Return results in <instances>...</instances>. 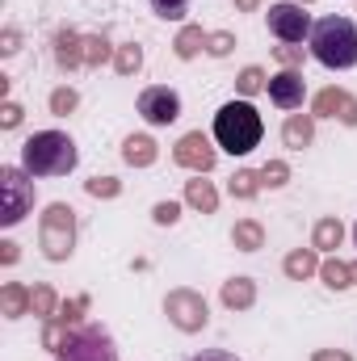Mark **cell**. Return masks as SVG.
Instances as JSON below:
<instances>
[{
    "mask_svg": "<svg viewBox=\"0 0 357 361\" xmlns=\"http://www.w3.org/2000/svg\"><path fill=\"white\" fill-rule=\"evenodd\" d=\"M80 152L63 130H38L21 143V169L30 177H68L76 169Z\"/></svg>",
    "mask_w": 357,
    "mask_h": 361,
    "instance_id": "1",
    "label": "cell"
},
{
    "mask_svg": "<svg viewBox=\"0 0 357 361\" xmlns=\"http://www.w3.org/2000/svg\"><path fill=\"white\" fill-rule=\"evenodd\" d=\"M261 135H265V122H261L257 105H248V101H227L214 114V143L231 156H248L253 147H261Z\"/></svg>",
    "mask_w": 357,
    "mask_h": 361,
    "instance_id": "2",
    "label": "cell"
},
{
    "mask_svg": "<svg viewBox=\"0 0 357 361\" xmlns=\"http://www.w3.org/2000/svg\"><path fill=\"white\" fill-rule=\"evenodd\" d=\"M311 55L332 72L357 68V25L349 17H320L311 25Z\"/></svg>",
    "mask_w": 357,
    "mask_h": 361,
    "instance_id": "3",
    "label": "cell"
},
{
    "mask_svg": "<svg viewBox=\"0 0 357 361\" xmlns=\"http://www.w3.org/2000/svg\"><path fill=\"white\" fill-rule=\"evenodd\" d=\"M38 248L55 265L76 252V210L68 202H51L47 214L38 219Z\"/></svg>",
    "mask_w": 357,
    "mask_h": 361,
    "instance_id": "4",
    "label": "cell"
},
{
    "mask_svg": "<svg viewBox=\"0 0 357 361\" xmlns=\"http://www.w3.org/2000/svg\"><path fill=\"white\" fill-rule=\"evenodd\" d=\"M55 361H118V349H114V336L101 324H85V328L68 332Z\"/></svg>",
    "mask_w": 357,
    "mask_h": 361,
    "instance_id": "5",
    "label": "cell"
},
{
    "mask_svg": "<svg viewBox=\"0 0 357 361\" xmlns=\"http://www.w3.org/2000/svg\"><path fill=\"white\" fill-rule=\"evenodd\" d=\"M25 177H30L25 169H0V197H4L0 223H4V227H17V223L30 214V206H34V185Z\"/></svg>",
    "mask_w": 357,
    "mask_h": 361,
    "instance_id": "6",
    "label": "cell"
},
{
    "mask_svg": "<svg viewBox=\"0 0 357 361\" xmlns=\"http://www.w3.org/2000/svg\"><path fill=\"white\" fill-rule=\"evenodd\" d=\"M164 315H169V324L181 328V332H202L206 319H210L206 298H202L198 290H173V294L164 298Z\"/></svg>",
    "mask_w": 357,
    "mask_h": 361,
    "instance_id": "7",
    "label": "cell"
},
{
    "mask_svg": "<svg viewBox=\"0 0 357 361\" xmlns=\"http://www.w3.org/2000/svg\"><path fill=\"white\" fill-rule=\"evenodd\" d=\"M269 34L282 38V42H303V38H311V17L294 0L269 4Z\"/></svg>",
    "mask_w": 357,
    "mask_h": 361,
    "instance_id": "8",
    "label": "cell"
},
{
    "mask_svg": "<svg viewBox=\"0 0 357 361\" xmlns=\"http://www.w3.org/2000/svg\"><path fill=\"white\" fill-rule=\"evenodd\" d=\"M139 114H143V122H152V126H169V122L181 118V97L169 89V85H152V89L139 92Z\"/></svg>",
    "mask_w": 357,
    "mask_h": 361,
    "instance_id": "9",
    "label": "cell"
},
{
    "mask_svg": "<svg viewBox=\"0 0 357 361\" xmlns=\"http://www.w3.org/2000/svg\"><path fill=\"white\" fill-rule=\"evenodd\" d=\"M173 160H177L181 169H189V173H210L214 169V147H210V139L202 135V130H189V135H181V143L173 147Z\"/></svg>",
    "mask_w": 357,
    "mask_h": 361,
    "instance_id": "10",
    "label": "cell"
},
{
    "mask_svg": "<svg viewBox=\"0 0 357 361\" xmlns=\"http://www.w3.org/2000/svg\"><path fill=\"white\" fill-rule=\"evenodd\" d=\"M311 114L315 118H341L345 126H357V97H349L345 89H324L315 92V101H311Z\"/></svg>",
    "mask_w": 357,
    "mask_h": 361,
    "instance_id": "11",
    "label": "cell"
},
{
    "mask_svg": "<svg viewBox=\"0 0 357 361\" xmlns=\"http://www.w3.org/2000/svg\"><path fill=\"white\" fill-rule=\"evenodd\" d=\"M303 97H307V80H303L294 68H286L282 76H273V80H269V101H273L277 109H298V105H303Z\"/></svg>",
    "mask_w": 357,
    "mask_h": 361,
    "instance_id": "12",
    "label": "cell"
},
{
    "mask_svg": "<svg viewBox=\"0 0 357 361\" xmlns=\"http://www.w3.org/2000/svg\"><path fill=\"white\" fill-rule=\"evenodd\" d=\"M55 63H59L63 72L85 68V38H80L76 30H59V34H55Z\"/></svg>",
    "mask_w": 357,
    "mask_h": 361,
    "instance_id": "13",
    "label": "cell"
},
{
    "mask_svg": "<svg viewBox=\"0 0 357 361\" xmlns=\"http://www.w3.org/2000/svg\"><path fill=\"white\" fill-rule=\"evenodd\" d=\"M311 139H315V114H290L282 126V143L303 152V147H311Z\"/></svg>",
    "mask_w": 357,
    "mask_h": 361,
    "instance_id": "14",
    "label": "cell"
},
{
    "mask_svg": "<svg viewBox=\"0 0 357 361\" xmlns=\"http://www.w3.org/2000/svg\"><path fill=\"white\" fill-rule=\"evenodd\" d=\"M156 139L152 135H131L126 143H122V160L131 164V169H152L156 164Z\"/></svg>",
    "mask_w": 357,
    "mask_h": 361,
    "instance_id": "15",
    "label": "cell"
},
{
    "mask_svg": "<svg viewBox=\"0 0 357 361\" xmlns=\"http://www.w3.org/2000/svg\"><path fill=\"white\" fill-rule=\"evenodd\" d=\"M253 302H257V281H253V277H231V281H223V307L248 311Z\"/></svg>",
    "mask_w": 357,
    "mask_h": 361,
    "instance_id": "16",
    "label": "cell"
},
{
    "mask_svg": "<svg viewBox=\"0 0 357 361\" xmlns=\"http://www.w3.org/2000/svg\"><path fill=\"white\" fill-rule=\"evenodd\" d=\"M231 244H236L240 252H257V248H265V227H261L257 219H240V223L231 227Z\"/></svg>",
    "mask_w": 357,
    "mask_h": 361,
    "instance_id": "17",
    "label": "cell"
},
{
    "mask_svg": "<svg viewBox=\"0 0 357 361\" xmlns=\"http://www.w3.org/2000/svg\"><path fill=\"white\" fill-rule=\"evenodd\" d=\"M185 202L193 206V210H202V214H214L219 210V193H214V185L210 180H185Z\"/></svg>",
    "mask_w": 357,
    "mask_h": 361,
    "instance_id": "18",
    "label": "cell"
},
{
    "mask_svg": "<svg viewBox=\"0 0 357 361\" xmlns=\"http://www.w3.org/2000/svg\"><path fill=\"white\" fill-rule=\"evenodd\" d=\"M282 269L290 281H307L311 273H320V261H315V248H294L286 261H282Z\"/></svg>",
    "mask_w": 357,
    "mask_h": 361,
    "instance_id": "19",
    "label": "cell"
},
{
    "mask_svg": "<svg viewBox=\"0 0 357 361\" xmlns=\"http://www.w3.org/2000/svg\"><path fill=\"white\" fill-rule=\"evenodd\" d=\"M0 311H4V319H21V315H30V290L17 286V281H8V286L0 290Z\"/></svg>",
    "mask_w": 357,
    "mask_h": 361,
    "instance_id": "20",
    "label": "cell"
},
{
    "mask_svg": "<svg viewBox=\"0 0 357 361\" xmlns=\"http://www.w3.org/2000/svg\"><path fill=\"white\" fill-rule=\"evenodd\" d=\"M311 240H315V248H320V252H337V248H341V240H345V227H341V219H320Z\"/></svg>",
    "mask_w": 357,
    "mask_h": 361,
    "instance_id": "21",
    "label": "cell"
},
{
    "mask_svg": "<svg viewBox=\"0 0 357 361\" xmlns=\"http://www.w3.org/2000/svg\"><path fill=\"white\" fill-rule=\"evenodd\" d=\"M173 51H177V59H193L198 51H206V34H202V25H185L177 34V42H173Z\"/></svg>",
    "mask_w": 357,
    "mask_h": 361,
    "instance_id": "22",
    "label": "cell"
},
{
    "mask_svg": "<svg viewBox=\"0 0 357 361\" xmlns=\"http://www.w3.org/2000/svg\"><path fill=\"white\" fill-rule=\"evenodd\" d=\"M30 311H34L38 319H55V311H59L55 290H51V286H34V290H30Z\"/></svg>",
    "mask_w": 357,
    "mask_h": 361,
    "instance_id": "23",
    "label": "cell"
},
{
    "mask_svg": "<svg viewBox=\"0 0 357 361\" xmlns=\"http://www.w3.org/2000/svg\"><path fill=\"white\" fill-rule=\"evenodd\" d=\"M320 277H324L328 290H345V286H353V269H349L345 261H337V257L320 265Z\"/></svg>",
    "mask_w": 357,
    "mask_h": 361,
    "instance_id": "24",
    "label": "cell"
},
{
    "mask_svg": "<svg viewBox=\"0 0 357 361\" xmlns=\"http://www.w3.org/2000/svg\"><path fill=\"white\" fill-rule=\"evenodd\" d=\"M114 68H118V76H135V72L143 68V47H135V42L118 47V51H114Z\"/></svg>",
    "mask_w": 357,
    "mask_h": 361,
    "instance_id": "25",
    "label": "cell"
},
{
    "mask_svg": "<svg viewBox=\"0 0 357 361\" xmlns=\"http://www.w3.org/2000/svg\"><path fill=\"white\" fill-rule=\"evenodd\" d=\"M231 197H240V202H248V197H257L261 193V173H253V169H240L236 177H231Z\"/></svg>",
    "mask_w": 357,
    "mask_h": 361,
    "instance_id": "26",
    "label": "cell"
},
{
    "mask_svg": "<svg viewBox=\"0 0 357 361\" xmlns=\"http://www.w3.org/2000/svg\"><path fill=\"white\" fill-rule=\"evenodd\" d=\"M105 59H109V38H105V34L85 38V68H101Z\"/></svg>",
    "mask_w": 357,
    "mask_h": 361,
    "instance_id": "27",
    "label": "cell"
},
{
    "mask_svg": "<svg viewBox=\"0 0 357 361\" xmlns=\"http://www.w3.org/2000/svg\"><path fill=\"white\" fill-rule=\"evenodd\" d=\"M236 89L244 92V97H257L261 89H269V80H265V72H261V68H244V72L236 76Z\"/></svg>",
    "mask_w": 357,
    "mask_h": 361,
    "instance_id": "28",
    "label": "cell"
},
{
    "mask_svg": "<svg viewBox=\"0 0 357 361\" xmlns=\"http://www.w3.org/2000/svg\"><path fill=\"white\" fill-rule=\"evenodd\" d=\"M76 105H80V92L76 89H55L51 92V114H55V118H68Z\"/></svg>",
    "mask_w": 357,
    "mask_h": 361,
    "instance_id": "29",
    "label": "cell"
},
{
    "mask_svg": "<svg viewBox=\"0 0 357 361\" xmlns=\"http://www.w3.org/2000/svg\"><path fill=\"white\" fill-rule=\"evenodd\" d=\"M286 180H290V164H286V160H265V169H261V185L282 189Z\"/></svg>",
    "mask_w": 357,
    "mask_h": 361,
    "instance_id": "30",
    "label": "cell"
},
{
    "mask_svg": "<svg viewBox=\"0 0 357 361\" xmlns=\"http://www.w3.org/2000/svg\"><path fill=\"white\" fill-rule=\"evenodd\" d=\"M152 13L164 17V21H181L189 13V0H152Z\"/></svg>",
    "mask_w": 357,
    "mask_h": 361,
    "instance_id": "31",
    "label": "cell"
},
{
    "mask_svg": "<svg viewBox=\"0 0 357 361\" xmlns=\"http://www.w3.org/2000/svg\"><path fill=\"white\" fill-rule=\"evenodd\" d=\"M85 311H89V298L80 294V298H72V302H59V311H55V319H63V324L72 328V324H80V315H85Z\"/></svg>",
    "mask_w": 357,
    "mask_h": 361,
    "instance_id": "32",
    "label": "cell"
},
{
    "mask_svg": "<svg viewBox=\"0 0 357 361\" xmlns=\"http://www.w3.org/2000/svg\"><path fill=\"white\" fill-rule=\"evenodd\" d=\"M85 189H89V197H118V193H122V180L92 177V180H85Z\"/></svg>",
    "mask_w": 357,
    "mask_h": 361,
    "instance_id": "33",
    "label": "cell"
},
{
    "mask_svg": "<svg viewBox=\"0 0 357 361\" xmlns=\"http://www.w3.org/2000/svg\"><path fill=\"white\" fill-rule=\"evenodd\" d=\"M231 47H236V38H231L227 30H219V34H206V55L223 59V55H231Z\"/></svg>",
    "mask_w": 357,
    "mask_h": 361,
    "instance_id": "34",
    "label": "cell"
},
{
    "mask_svg": "<svg viewBox=\"0 0 357 361\" xmlns=\"http://www.w3.org/2000/svg\"><path fill=\"white\" fill-rule=\"evenodd\" d=\"M273 55H277L282 68H298L303 63V47L298 42H282V47H273Z\"/></svg>",
    "mask_w": 357,
    "mask_h": 361,
    "instance_id": "35",
    "label": "cell"
},
{
    "mask_svg": "<svg viewBox=\"0 0 357 361\" xmlns=\"http://www.w3.org/2000/svg\"><path fill=\"white\" fill-rule=\"evenodd\" d=\"M152 219H156L160 227H173V223L181 219V206H177V202H156V210H152Z\"/></svg>",
    "mask_w": 357,
    "mask_h": 361,
    "instance_id": "36",
    "label": "cell"
},
{
    "mask_svg": "<svg viewBox=\"0 0 357 361\" xmlns=\"http://www.w3.org/2000/svg\"><path fill=\"white\" fill-rule=\"evenodd\" d=\"M21 118H25V114H21V105H17V101H4V109H0V126H4V130H13V126H21Z\"/></svg>",
    "mask_w": 357,
    "mask_h": 361,
    "instance_id": "37",
    "label": "cell"
},
{
    "mask_svg": "<svg viewBox=\"0 0 357 361\" xmlns=\"http://www.w3.org/2000/svg\"><path fill=\"white\" fill-rule=\"evenodd\" d=\"M17 42H21V34L17 30H4L0 34V55H17Z\"/></svg>",
    "mask_w": 357,
    "mask_h": 361,
    "instance_id": "38",
    "label": "cell"
},
{
    "mask_svg": "<svg viewBox=\"0 0 357 361\" xmlns=\"http://www.w3.org/2000/svg\"><path fill=\"white\" fill-rule=\"evenodd\" d=\"M311 361H353V357H349V353H341V349H315Z\"/></svg>",
    "mask_w": 357,
    "mask_h": 361,
    "instance_id": "39",
    "label": "cell"
},
{
    "mask_svg": "<svg viewBox=\"0 0 357 361\" xmlns=\"http://www.w3.org/2000/svg\"><path fill=\"white\" fill-rule=\"evenodd\" d=\"M17 257H21L17 244H13V240H0V261H4V265H17Z\"/></svg>",
    "mask_w": 357,
    "mask_h": 361,
    "instance_id": "40",
    "label": "cell"
},
{
    "mask_svg": "<svg viewBox=\"0 0 357 361\" xmlns=\"http://www.w3.org/2000/svg\"><path fill=\"white\" fill-rule=\"evenodd\" d=\"M193 361H240V357H231V353H223V349H210V353H198Z\"/></svg>",
    "mask_w": 357,
    "mask_h": 361,
    "instance_id": "41",
    "label": "cell"
},
{
    "mask_svg": "<svg viewBox=\"0 0 357 361\" xmlns=\"http://www.w3.org/2000/svg\"><path fill=\"white\" fill-rule=\"evenodd\" d=\"M257 4H261V0H236V8H240V13H253Z\"/></svg>",
    "mask_w": 357,
    "mask_h": 361,
    "instance_id": "42",
    "label": "cell"
},
{
    "mask_svg": "<svg viewBox=\"0 0 357 361\" xmlns=\"http://www.w3.org/2000/svg\"><path fill=\"white\" fill-rule=\"evenodd\" d=\"M349 269H353V281H357V265H349Z\"/></svg>",
    "mask_w": 357,
    "mask_h": 361,
    "instance_id": "43",
    "label": "cell"
},
{
    "mask_svg": "<svg viewBox=\"0 0 357 361\" xmlns=\"http://www.w3.org/2000/svg\"><path fill=\"white\" fill-rule=\"evenodd\" d=\"M353 244H357V223H353Z\"/></svg>",
    "mask_w": 357,
    "mask_h": 361,
    "instance_id": "44",
    "label": "cell"
},
{
    "mask_svg": "<svg viewBox=\"0 0 357 361\" xmlns=\"http://www.w3.org/2000/svg\"><path fill=\"white\" fill-rule=\"evenodd\" d=\"M298 4H311V0H298Z\"/></svg>",
    "mask_w": 357,
    "mask_h": 361,
    "instance_id": "45",
    "label": "cell"
}]
</instances>
